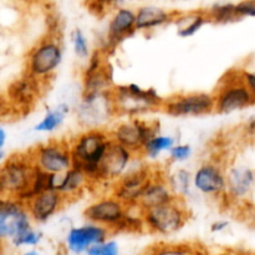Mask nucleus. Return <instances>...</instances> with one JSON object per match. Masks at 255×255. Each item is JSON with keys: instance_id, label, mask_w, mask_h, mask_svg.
<instances>
[{"instance_id": "nucleus-32", "label": "nucleus", "mask_w": 255, "mask_h": 255, "mask_svg": "<svg viewBox=\"0 0 255 255\" xmlns=\"http://www.w3.org/2000/svg\"><path fill=\"white\" fill-rule=\"evenodd\" d=\"M168 161L172 164L184 163L193 154V147L189 143H176L168 152Z\"/></svg>"}, {"instance_id": "nucleus-17", "label": "nucleus", "mask_w": 255, "mask_h": 255, "mask_svg": "<svg viewBox=\"0 0 255 255\" xmlns=\"http://www.w3.org/2000/svg\"><path fill=\"white\" fill-rule=\"evenodd\" d=\"M110 236V231L104 227L85 222L67 231L65 236V249L74 255L86 254L91 247L107 241Z\"/></svg>"}, {"instance_id": "nucleus-13", "label": "nucleus", "mask_w": 255, "mask_h": 255, "mask_svg": "<svg viewBox=\"0 0 255 255\" xmlns=\"http://www.w3.org/2000/svg\"><path fill=\"white\" fill-rule=\"evenodd\" d=\"M193 189L213 199L226 198V164L218 159H206L192 172Z\"/></svg>"}, {"instance_id": "nucleus-29", "label": "nucleus", "mask_w": 255, "mask_h": 255, "mask_svg": "<svg viewBox=\"0 0 255 255\" xmlns=\"http://www.w3.org/2000/svg\"><path fill=\"white\" fill-rule=\"evenodd\" d=\"M146 255H201L196 247L187 243H158L149 248Z\"/></svg>"}, {"instance_id": "nucleus-23", "label": "nucleus", "mask_w": 255, "mask_h": 255, "mask_svg": "<svg viewBox=\"0 0 255 255\" xmlns=\"http://www.w3.org/2000/svg\"><path fill=\"white\" fill-rule=\"evenodd\" d=\"M90 186H92V184L89 177L81 169L71 167L69 171H66L59 177L56 192L61 194L66 203H69L70 201L80 198Z\"/></svg>"}, {"instance_id": "nucleus-15", "label": "nucleus", "mask_w": 255, "mask_h": 255, "mask_svg": "<svg viewBox=\"0 0 255 255\" xmlns=\"http://www.w3.org/2000/svg\"><path fill=\"white\" fill-rule=\"evenodd\" d=\"M32 221L26 204L10 197L0 196V243L9 242L31 228Z\"/></svg>"}, {"instance_id": "nucleus-1", "label": "nucleus", "mask_w": 255, "mask_h": 255, "mask_svg": "<svg viewBox=\"0 0 255 255\" xmlns=\"http://www.w3.org/2000/svg\"><path fill=\"white\" fill-rule=\"evenodd\" d=\"M111 142L109 131L104 128L84 129L69 141L72 167L81 169L91 184L97 183L100 164Z\"/></svg>"}, {"instance_id": "nucleus-4", "label": "nucleus", "mask_w": 255, "mask_h": 255, "mask_svg": "<svg viewBox=\"0 0 255 255\" xmlns=\"http://www.w3.org/2000/svg\"><path fill=\"white\" fill-rule=\"evenodd\" d=\"M29 152L12 153L0 164V196L26 203L35 174Z\"/></svg>"}, {"instance_id": "nucleus-8", "label": "nucleus", "mask_w": 255, "mask_h": 255, "mask_svg": "<svg viewBox=\"0 0 255 255\" xmlns=\"http://www.w3.org/2000/svg\"><path fill=\"white\" fill-rule=\"evenodd\" d=\"M136 157L126 173L111 184V194L121 201L128 208H136L142 192L153 177L156 168H152L148 163H137Z\"/></svg>"}, {"instance_id": "nucleus-5", "label": "nucleus", "mask_w": 255, "mask_h": 255, "mask_svg": "<svg viewBox=\"0 0 255 255\" xmlns=\"http://www.w3.org/2000/svg\"><path fill=\"white\" fill-rule=\"evenodd\" d=\"M139 213L144 232L162 237H168L181 232L192 217L186 202L181 199Z\"/></svg>"}, {"instance_id": "nucleus-22", "label": "nucleus", "mask_w": 255, "mask_h": 255, "mask_svg": "<svg viewBox=\"0 0 255 255\" xmlns=\"http://www.w3.org/2000/svg\"><path fill=\"white\" fill-rule=\"evenodd\" d=\"M136 31L149 32L172 24L179 11L168 10L154 4H144L134 9Z\"/></svg>"}, {"instance_id": "nucleus-10", "label": "nucleus", "mask_w": 255, "mask_h": 255, "mask_svg": "<svg viewBox=\"0 0 255 255\" xmlns=\"http://www.w3.org/2000/svg\"><path fill=\"white\" fill-rule=\"evenodd\" d=\"M27 152L34 166L45 173L61 176L72 167L70 144L66 139H50Z\"/></svg>"}, {"instance_id": "nucleus-18", "label": "nucleus", "mask_w": 255, "mask_h": 255, "mask_svg": "<svg viewBox=\"0 0 255 255\" xmlns=\"http://www.w3.org/2000/svg\"><path fill=\"white\" fill-rule=\"evenodd\" d=\"M136 157V154L132 153L127 148L111 142L100 164L97 183L114 184L117 179L121 178L126 173Z\"/></svg>"}, {"instance_id": "nucleus-40", "label": "nucleus", "mask_w": 255, "mask_h": 255, "mask_svg": "<svg viewBox=\"0 0 255 255\" xmlns=\"http://www.w3.org/2000/svg\"><path fill=\"white\" fill-rule=\"evenodd\" d=\"M19 255H44V254H42L41 252L36 251V249H27V251L22 252V253Z\"/></svg>"}, {"instance_id": "nucleus-2", "label": "nucleus", "mask_w": 255, "mask_h": 255, "mask_svg": "<svg viewBox=\"0 0 255 255\" xmlns=\"http://www.w3.org/2000/svg\"><path fill=\"white\" fill-rule=\"evenodd\" d=\"M163 97L153 87H142L137 84L115 85L110 92L115 116L127 119L141 117L161 110Z\"/></svg>"}, {"instance_id": "nucleus-33", "label": "nucleus", "mask_w": 255, "mask_h": 255, "mask_svg": "<svg viewBox=\"0 0 255 255\" xmlns=\"http://www.w3.org/2000/svg\"><path fill=\"white\" fill-rule=\"evenodd\" d=\"M85 255H121V247L119 242L109 238L102 243L91 247Z\"/></svg>"}, {"instance_id": "nucleus-25", "label": "nucleus", "mask_w": 255, "mask_h": 255, "mask_svg": "<svg viewBox=\"0 0 255 255\" xmlns=\"http://www.w3.org/2000/svg\"><path fill=\"white\" fill-rule=\"evenodd\" d=\"M70 112H71V107L65 102H61L55 107L46 110L44 116L40 119V121L35 125L32 129L37 133H52L64 125Z\"/></svg>"}, {"instance_id": "nucleus-21", "label": "nucleus", "mask_w": 255, "mask_h": 255, "mask_svg": "<svg viewBox=\"0 0 255 255\" xmlns=\"http://www.w3.org/2000/svg\"><path fill=\"white\" fill-rule=\"evenodd\" d=\"M25 204L32 223L45 224L66 206V202L56 191H46L30 198Z\"/></svg>"}, {"instance_id": "nucleus-39", "label": "nucleus", "mask_w": 255, "mask_h": 255, "mask_svg": "<svg viewBox=\"0 0 255 255\" xmlns=\"http://www.w3.org/2000/svg\"><path fill=\"white\" fill-rule=\"evenodd\" d=\"M7 142V132L5 127L0 124V149L5 148V144Z\"/></svg>"}, {"instance_id": "nucleus-12", "label": "nucleus", "mask_w": 255, "mask_h": 255, "mask_svg": "<svg viewBox=\"0 0 255 255\" xmlns=\"http://www.w3.org/2000/svg\"><path fill=\"white\" fill-rule=\"evenodd\" d=\"M162 111L172 117H199L214 112V97L211 92L174 94L163 100Z\"/></svg>"}, {"instance_id": "nucleus-6", "label": "nucleus", "mask_w": 255, "mask_h": 255, "mask_svg": "<svg viewBox=\"0 0 255 255\" xmlns=\"http://www.w3.org/2000/svg\"><path fill=\"white\" fill-rule=\"evenodd\" d=\"M159 132V122L156 120L133 117L117 122L112 129H110L109 133L112 142L125 147L139 157L144 143Z\"/></svg>"}, {"instance_id": "nucleus-34", "label": "nucleus", "mask_w": 255, "mask_h": 255, "mask_svg": "<svg viewBox=\"0 0 255 255\" xmlns=\"http://www.w3.org/2000/svg\"><path fill=\"white\" fill-rule=\"evenodd\" d=\"M236 12L238 19L255 17V0H244L236 2Z\"/></svg>"}, {"instance_id": "nucleus-37", "label": "nucleus", "mask_w": 255, "mask_h": 255, "mask_svg": "<svg viewBox=\"0 0 255 255\" xmlns=\"http://www.w3.org/2000/svg\"><path fill=\"white\" fill-rule=\"evenodd\" d=\"M229 228V222L226 221V219H218V221H214L213 223L211 224V233L218 234L223 233L224 231Z\"/></svg>"}, {"instance_id": "nucleus-11", "label": "nucleus", "mask_w": 255, "mask_h": 255, "mask_svg": "<svg viewBox=\"0 0 255 255\" xmlns=\"http://www.w3.org/2000/svg\"><path fill=\"white\" fill-rule=\"evenodd\" d=\"M114 87L112 67L107 62L106 52L96 50L82 72V97L106 96Z\"/></svg>"}, {"instance_id": "nucleus-20", "label": "nucleus", "mask_w": 255, "mask_h": 255, "mask_svg": "<svg viewBox=\"0 0 255 255\" xmlns=\"http://www.w3.org/2000/svg\"><path fill=\"white\" fill-rule=\"evenodd\" d=\"M176 196L172 192L171 187H169L168 182H167L166 174L162 171L156 169L153 177L146 188L142 192L141 197L138 199L136 208L139 212L148 211V209L154 208V207L163 206V204L171 203V202L176 201Z\"/></svg>"}, {"instance_id": "nucleus-35", "label": "nucleus", "mask_w": 255, "mask_h": 255, "mask_svg": "<svg viewBox=\"0 0 255 255\" xmlns=\"http://www.w3.org/2000/svg\"><path fill=\"white\" fill-rule=\"evenodd\" d=\"M241 76L243 82L246 84V86L248 87L249 91H251V94L253 95V99L255 101V72L243 70V71H241Z\"/></svg>"}, {"instance_id": "nucleus-14", "label": "nucleus", "mask_w": 255, "mask_h": 255, "mask_svg": "<svg viewBox=\"0 0 255 255\" xmlns=\"http://www.w3.org/2000/svg\"><path fill=\"white\" fill-rule=\"evenodd\" d=\"M45 89L46 85L36 81L24 72L21 76L10 82L4 96L14 115H25L36 106Z\"/></svg>"}, {"instance_id": "nucleus-30", "label": "nucleus", "mask_w": 255, "mask_h": 255, "mask_svg": "<svg viewBox=\"0 0 255 255\" xmlns=\"http://www.w3.org/2000/svg\"><path fill=\"white\" fill-rule=\"evenodd\" d=\"M42 239H44V234H42V232L39 231V229H35L34 227H31V228H29L27 231L22 232L21 234L15 237L14 239H11V241H10V244L16 249H21V248L34 249L41 244Z\"/></svg>"}, {"instance_id": "nucleus-41", "label": "nucleus", "mask_w": 255, "mask_h": 255, "mask_svg": "<svg viewBox=\"0 0 255 255\" xmlns=\"http://www.w3.org/2000/svg\"><path fill=\"white\" fill-rule=\"evenodd\" d=\"M7 156H9V154L6 153V151H5V148L0 149V164L4 163L5 159L7 158Z\"/></svg>"}, {"instance_id": "nucleus-42", "label": "nucleus", "mask_w": 255, "mask_h": 255, "mask_svg": "<svg viewBox=\"0 0 255 255\" xmlns=\"http://www.w3.org/2000/svg\"><path fill=\"white\" fill-rule=\"evenodd\" d=\"M143 255H146V254H143Z\"/></svg>"}, {"instance_id": "nucleus-16", "label": "nucleus", "mask_w": 255, "mask_h": 255, "mask_svg": "<svg viewBox=\"0 0 255 255\" xmlns=\"http://www.w3.org/2000/svg\"><path fill=\"white\" fill-rule=\"evenodd\" d=\"M226 197L233 202L246 201L255 186V167L241 159L226 166Z\"/></svg>"}, {"instance_id": "nucleus-27", "label": "nucleus", "mask_w": 255, "mask_h": 255, "mask_svg": "<svg viewBox=\"0 0 255 255\" xmlns=\"http://www.w3.org/2000/svg\"><path fill=\"white\" fill-rule=\"evenodd\" d=\"M167 182L171 187L176 198L186 202L189 197L193 196V182H192V172L189 169L177 168L171 174H167Z\"/></svg>"}, {"instance_id": "nucleus-24", "label": "nucleus", "mask_w": 255, "mask_h": 255, "mask_svg": "<svg viewBox=\"0 0 255 255\" xmlns=\"http://www.w3.org/2000/svg\"><path fill=\"white\" fill-rule=\"evenodd\" d=\"M209 22L204 10H196V11L178 12L174 19L173 24L177 26V35L181 39H188L194 36Z\"/></svg>"}, {"instance_id": "nucleus-19", "label": "nucleus", "mask_w": 255, "mask_h": 255, "mask_svg": "<svg viewBox=\"0 0 255 255\" xmlns=\"http://www.w3.org/2000/svg\"><path fill=\"white\" fill-rule=\"evenodd\" d=\"M136 31V12L133 7L117 6L112 12L107 24L106 46L102 51L107 52V49H115L120 42L132 36Z\"/></svg>"}, {"instance_id": "nucleus-31", "label": "nucleus", "mask_w": 255, "mask_h": 255, "mask_svg": "<svg viewBox=\"0 0 255 255\" xmlns=\"http://www.w3.org/2000/svg\"><path fill=\"white\" fill-rule=\"evenodd\" d=\"M71 45L72 51H74L75 56L79 57L80 60H89L91 56V49H90V41L85 31L80 27L72 30L71 32Z\"/></svg>"}, {"instance_id": "nucleus-38", "label": "nucleus", "mask_w": 255, "mask_h": 255, "mask_svg": "<svg viewBox=\"0 0 255 255\" xmlns=\"http://www.w3.org/2000/svg\"><path fill=\"white\" fill-rule=\"evenodd\" d=\"M244 133L248 137H253L255 138V116L251 117L248 121L244 125Z\"/></svg>"}, {"instance_id": "nucleus-7", "label": "nucleus", "mask_w": 255, "mask_h": 255, "mask_svg": "<svg viewBox=\"0 0 255 255\" xmlns=\"http://www.w3.org/2000/svg\"><path fill=\"white\" fill-rule=\"evenodd\" d=\"M214 112L229 115L255 105L253 95L243 82L241 71L226 75L213 92Z\"/></svg>"}, {"instance_id": "nucleus-26", "label": "nucleus", "mask_w": 255, "mask_h": 255, "mask_svg": "<svg viewBox=\"0 0 255 255\" xmlns=\"http://www.w3.org/2000/svg\"><path fill=\"white\" fill-rule=\"evenodd\" d=\"M176 143H178L176 137L159 132L144 143L139 153V158L146 161H156L163 153H168Z\"/></svg>"}, {"instance_id": "nucleus-36", "label": "nucleus", "mask_w": 255, "mask_h": 255, "mask_svg": "<svg viewBox=\"0 0 255 255\" xmlns=\"http://www.w3.org/2000/svg\"><path fill=\"white\" fill-rule=\"evenodd\" d=\"M12 115H14V112H12L10 105L7 104L5 96L4 95H0V122H1L2 120L7 119V117L12 116Z\"/></svg>"}, {"instance_id": "nucleus-3", "label": "nucleus", "mask_w": 255, "mask_h": 255, "mask_svg": "<svg viewBox=\"0 0 255 255\" xmlns=\"http://www.w3.org/2000/svg\"><path fill=\"white\" fill-rule=\"evenodd\" d=\"M64 61V45L59 34L47 32L27 52L25 74L46 85L55 77Z\"/></svg>"}, {"instance_id": "nucleus-28", "label": "nucleus", "mask_w": 255, "mask_h": 255, "mask_svg": "<svg viewBox=\"0 0 255 255\" xmlns=\"http://www.w3.org/2000/svg\"><path fill=\"white\" fill-rule=\"evenodd\" d=\"M209 22L214 24H229L237 21L236 2H214L204 10Z\"/></svg>"}, {"instance_id": "nucleus-9", "label": "nucleus", "mask_w": 255, "mask_h": 255, "mask_svg": "<svg viewBox=\"0 0 255 255\" xmlns=\"http://www.w3.org/2000/svg\"><path fill=\"white\" fill-rule=\"evenodd\" d=\"M132 208L125 206L112 194L95 199L82 212L84 219L89 223L104 227L110 233H121L124 223Z\"/></svg>"}]
</instances>
